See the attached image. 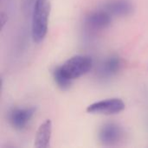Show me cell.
I'll use <instances>...</instances> for the list:
<instances>
[{"label":"cell","instance_id":"cell-1","mask_svg":"<svg viewBox=\"0 0 148 148\" xmlns=\"http://www.w3.org/2000/svg\"><path fill=\"white\" fill-rule=\"evenodd\" d=\"M92 67L93 60L90 56L83 55L74 56L62 65L54 69L53 78L60 88L67 89L75 79L89 72Z\"/></svg>","mask_w":148,"mask_h":148},{"label":"cell","instance_id":"cell-2","mask_svg":"<svg viewBox=\"0 0 148 148\" xmlns=\"http://www.w3.org/2000/svg\"><path fill=\"white\" fill-rule=\"evenodd\" d=\"M51 5L49 0H36L31 12V36L35 42H41L47 35Z\"/></svg>","mask_w":148,"mask_h":148},{"label":"cell","instance_id":"cell-3","mask_svg":"<svg viewBox=\"0 0 148 148\" xmlns=\"http://www.w3.org/2000/svg\"><path fill=\"white\" fill-rule=\"evenodd\" d=\"M124 109L125 103L121 99L110 98L92 103L87 108V112L89 114H115L121 113Z\"/></svg>","mask_w":148,"mask_h":148},{"label":"cell","instance_id":"cell-4","mask_svg":"<svg viewBox=\"0 0 148 148\" xmlns=\"http://www.w3.org/2000/svg\"><path fill=\"white\" fill-rule=\"evenodd\" d=\"M124 135L122 127L114 122L103 124L99 129L98 137L104 146H114L121 140Z\"/></svg>","mask_w":148,"mask_h":148},{"label":"cell","instance_id":"cell-5","mask_svg":"<svg viewBox=\"0 0 148 148\" xmlns=\"http://www.w3.org/2000/svg\"><path fill=\"white\" fill-rule=\"evenodd\" d=\"M35 112L34 108H14L8 114L9 122L14 129L23 130L34 116Z\"/></svg>","mask_w":148,"mask_h":148},{"label":"cell","instance_id":"cell-6","mask_svg":"<svg viewBox=\"0 0 148 148\" xmlns=\"http://www.w3.org/2000/svg\"><path fill=\"white\" fill-rule=\"evenodd\" d=\"M112 15L104 8L90 12L85 18L86 25L93 30H101L110 25Z\"/></svg>","mask_w":148,"mask_h":148},{"label":"cell","instance_id":"cell-7","mask_svg":"<svg viewBox=\"0 0 148 148\" xmlns=\"http://www.w3.org/2000/svg\"><path fill=\"white\" fill-rule=\"evenodd\" d=\"M112 16H126L134 11V5L130 0H109L103 7Z\"/></svg>","mask_w":148,"mask_h":148},{"label":"cell","instance_id":"cell-8","mask_svg":"<svg viewBox=\"0 0 148 148\" xmlns=\"http://www.w3.org/2000/svg\"><path fill=\"white\" fill-rule=\"evenodd\" d=\"M121 67V60L118 56H110L100 66L99 74L102 78H109L116 75Z\"/></svg>","mask_w":148,"mask_h":148},{"label":"cell","instance_id":"cell-9","mask_svg":"<svg viewBox=\"0 0 148 148\" xmlns=\"http://www.w3.org/2000/svg\"><path fill=\"white\" fill-rule=\"evenodd\" d=\"M52 134V122L50 120H46L42 123L36 132L35 140V147L47 148L49 146Z\"/></svg>","mask_w":148,"mask_h":148},{"label":"cell","instance_id":"cell-10","mask_svg":"<svg viewBox=\"0 0 148 148\" xmlns=\"http://www.w3.org/2000/svg\"><path fill=\"white\" fill-rule=\"evenodd\" d=\"M35 3H36V0H23L22 8H23V11L25 15H27V16L31 15Z\"/></svg>","mask_w":148,"mask_h":148}]
</instances>
